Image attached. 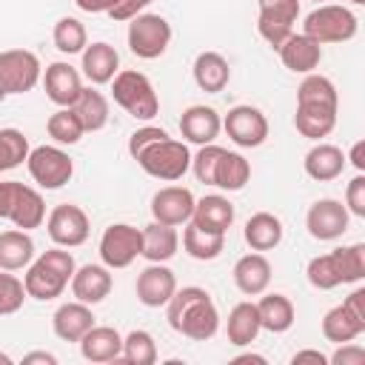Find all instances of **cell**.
Returning <instances> with one entry per match:
<instances>
[{"label": "cell", "mask_w": 365, "mask_h": 365, "mask_svg": "<svg viewBox=\"0 0 365 365\" xmlns=\"http://www.w3.org/2000/svg\"><path fill=\"white\" fill-rule=\"evenodd\" d=\"M80 354L88 362H117L123 354V336L111 325H91L80 336Z\"/></svg>", "instance_id": "23"}, {"label": "cell", "mask_w": 365, "mask_h": 365, "mask_svg": "<svg viewBox=\"0 0 365 365\" xmlns=\"http://www.w3.org/2000/svg\"><path fill=\"white\" fill-rule=\"evenodd\" d=\"M46 231L51 237L54 245H63V248H77L88 240L91 234V222H88V214L74 205V202H63V205H54L46 217Z\"/></svg>", "instance_id": "13"}, {"label": "cell", "mask_w": 365, "mask_h": 365, "mask_svg": "<svg viewBox=\"0 0 365 365\" xmlns=\"http://www.w3.org/2000/svg\"><path fill=\"white\" fill-rule=\"evenodd\" d=\"M34 362H43V365H57V356L48 354V351H31L23 356V365H34Z\"/></svg>", "instance_id": "54"}, {"label": "cell", "mask_w": 365, "mask_h": 365, "mask_svg": "<svg viewBox=\"0 0 365 365\" xmlns=\"http://www.w3.org/2000/svg\"><path fill=\"white\" fill-rule=\"evenodd\" d=\"M134 288H137V299L145 308H160L177 291V277H174V271L165 262H151L148 268L140 271Z\"/></svg>", "instance_id": "18"}, {"label": "cell", "mask_w": 365, "mask_h": 365, "mask_svg": "<svg viewBox=\"0 0 365 365\" xmlns=\"http://www.w3.org/2000/svg\"><path fill=\"white\" fill-rule=\"evenodd\" d=\"M74 271H77V262H74L71 251H66L63 245L48 248L34 262H29L26 277H23L26 294L31 299H40V302L57 299L66 291V285L71 282Z\"/></svg>", "instance_id": "3"}, {"label": "cell", "mask_w": 365, "mask_h": 365, "mask_svg": "<svg viewBox=\"0 0 365 365\" xmlns=\"http://www.w3.org/2000/svg\"><path fill=\"white\" fill-rule=\"evenodd\" d=\"M26 165H29L31 180L46 191L63 188L74 174V163L60 145H37V148H31L29 157H26Z\"/></svg>", "instance_id": "8"}, {"label": "cell", "mask_w": 365, "mask_h": 365, "mask_svg": "<svg viewBox=\"0 0 365 365\" xmlns=\"http://www.w3.org/2000/svg\"><path fill=\"white\" fill-rule=\"evenodd\" d=\"M43 77V66L34 51L29 48H9L0 51V88L6 94H26Z\"/></svg>", "instance_id": "9"}, {"label": "cell", "mask_w": 365, "mask_h": 365, "mask_svg": "<svg viewBox=\"0 0 365 365\" xmlns=\"http://www.w3.org/2000/svg\"><path fill=\"white\" fill-rule=\"evenodd\" d=\"M0 365H11V356H9V354H3V351H0Z\"/></svg>", "instance_id": "57"}, {"label": "cell", "mask_w": 365, "mask_h": 365, "mask_svg": "<svg viewBox=\"0 0 365 365\" xmlns=\"http://www.w3.org/2000/svg\"><path fill=\"white\" fill-rule=\"evenodd\" d=\"M336 108H339L336 86L325 74L317 71L305 74L297 88V114H294L297 131L319 143L336 128Z\"/></svg>", "instance_id": "1"}, {"label": "cell", "mask_w": 365, "mask_h": 365, "mask_svg": "<svg viewBox=\"0 0 365 365\" xmlns=\"http://www.w3.org/2000/svg\"><path fill=\"white\" fill-rule=\"evenodd\" d=\"M348 222H351V214L348 208L339 202V200H317L308 214H305V228L314 240L319 242H331V240H339L345 231H348Z\"/></svg>", "instance_id": "15"}, {"label": "cell", "mask_w": 365, "mask_h": 365, "mask_svg": "<svg viewBox=\"0 0 365 365\" xmlns=\"http://www.w3.org/2000/svg\"><path fill=\"white\" fill-rule=\"evenodd\" d=\"M171 43V23L160 14H137L128 23V48L140 60H157Z\"/></svg>", "instance_id": "7"}, {"label": "cell", "mask_w": 365, "mask_h": 365, "mask_svg": "<svg viewBox=\"0 0 365 365\" xmlns=\"http://www.w3.org/2000/svg\"><path fill=\"white\" fill-rule=\"evenodd\" d=\"M34 259V240L23 228L0 231V268L3 271H20L29 268Z\"/></svg>", "instance_id": "31"}, {"label": "cell", "mask_w": 365, "mask_h": 365, "mask_svg": "<svg viewBox=\"0 0 365 365\" xmlns=\"http://www.w3.org/2000/svg\"><path fill=\"white\" fill-rule=\"evenodd\" d=\"M51 40H54L57 51H63V54H80V51L88 46L86 26H83L77 17H60V20L54 23Z\"/></svg>", "instance_id": "39"}, {"label": "cell", "mask_w": 365, "mask_h": 365, "mask_svg": "<svg viewBox=\"0 0 365 365\" xmlns=\"http://www.w3.org/2000/svg\"><path fill=\"white\" fill-rule=\"evenodd\" d=\"M74 3H77V9H83L88 14H108L120 0H74Z\"/></svg>", "instance_id": "51"}, {"label": "cell", "mask_w": 365, "mask_h": 365, "mask_svg": "<svg viewBox=\"0 0 365 365\" xmlns=\"http://www.w3.org/2000/svg\"><path fill=\"white\" fill-rule=\"evenodd\" d=\"M345 208H348L351 217L365 220V177H362V171L345 188Z\"/></svg>", "instance_id": "46"}, {"label": "cell", "mask_w": 365, "mask_h": 365, "mask_svg": "<svg viewBox=\"0 0 365 365\" xmlns=\"http://www.w3.org/2000/svg\"><path fill=\"white\" fill-rule=\"evenodd\" d=\"M220 131H222V117L211 106H188L180 117V134L185 137V143L208 145L220 137Z\"/></svg>", "instance_id": "20"}, {"label": "cell", "mask_w": 365, "mask_h": 365, "mask_svg": "<svg viewBox=\"0 0 365 365\" xmlns=\"http://www.w3.org/2000/svg\"><path fill=\"white\" fill-rule=\"evenodd\" d=\"M220 154H222V145H217V143L200 145V151L191 157V171H194L197 182L214 185V168H217V160H220Z\"/></svg>", "instance_id": "45"}, {"label": "cell", "mask_w": 365, "mask_h": 365, "mask_svg": "<svg viewBox=\"0 0 365 365\" xmlns=\"http://www.w3.org/2000/svg\"><path fill=\"white\" fill-rule=\"evenodd\" d=\"M328 362H334V365H365V348L356 345L354 339L339 342V348L328 356Z\"/></svg>", "instance_id": "48"}, {"label": "cell", "mask_w": 365, "mask_h": 365, "mask_svg": "<svg viewBox=\"0 0 365 365\" xmlns=\"http://www.w3.org/2000/svg\"><path fill=\"white\" fill-rule=\"evenodd\" d=\"M234 362H257V365H265V356H259V354H240V356H234Z\"/></svg>", "instance_id": "55"}, {"label": "cell", "mask_w": 365, "mask_h": 365, "mask_svg": "<svg viewBox=\"0 0 365 365\" xmlns=\"http://www.w3.org/2000/svg\"><path fill=\"white\" fill-rule=\"evenodd\" d=\"M151 3H154V0H120V3L108 11V17H111V20H131V17L143 14Z\"/></svg>", "instance_id": "49"}, {"label": "cell", "mask_w": 365, "mask_h": 365, "mask_svg": "<svg viewBox=\"0 0 365 365\" xmlns=\"http://www.w3.org/2000/svg\"><path fill=\"white\" fill-rule=\"evenodd\" d=\"M80 54H83V66L80 68H83V74H86V80L91 86H106L120 71V54H117V48L111 43H103V40L91 43Z\"/></svg>", "instance_id": "24"}, {"label": "cell", "mask_w": 365, "mask_h": 365, "mask_svg": "<svg viewBox=\"0 0 365 365\" xmlns=\"http://www.w3.org/2000/svg\"><path fill=\"white\" fill-rule=\"evenodd\" d=\"M111 97L134 120H145L148 123L160 111V97H157L151 80L143 71H134V68H123V71L114 74V80H111Z\"/></svg>", "instance_id": "4"}, {"label": "cell", "mask_w": 365, "mask_h": 365, "mask_svg": "<svg viewBox=\"0 0 365 365\" xmlns=\"http://www.w3.org/2000/svg\"><path fill=\"white\" fill-rule=\"evenodd\" d=\"M111 288H114V279H111V268H106V265L88 262V265H80L71 277V294H74V299H80L86 305L103 302L111 294Z\"/></svg>", "instance_id": "21"}, {"label": "cell", "mask_w": 365, "mask_h": 365, "mask_svg": "<svg viewBox=\"0 0 365 365\" xmlns=\"http://www.w3.org/2000/svg\"><path fill=\"white\" fill-rule=\"evenodd\" d=\"M163 137H168L165 128H160V125H143V128H137V131L128 137V154L137 157L145 145H151L154 140H163Z\"/></svg>", "instance_id": "47"}, {"label": "cell", "mask_w": 365, "mask_h": 365, "mask_svg": "<svg viewBox=\"0 0 365 365\" xmlns=\"http://www.w3.org/2000/svg\"><path fill=\"white\" fill-rule=\"evenodd\" d=\"M143 251V228L111 222L100 237V259L106 268H128Z\"/></svg>", "instance_id": "11"}, {"label": "cell", "mask_w": 365, "mask_h": 365, "mask_svg": "<svg viewBox=\"0 0 365 365\" xmlns=\"http://www.w3.org/2000/svg\"><path fill=\"white\" fill-rule=\"evenodd\" d=\"M182 248L191 259H200V262H208V259H217L225 248V234H211V231H202L197 228L194 222H185L182 228Z\"/></svg>", "instance_id": "36"}, {"label": "cell", "mask_w": 365, "mask_h": 365, "mask_svg": "<svg viewBox=\"0 0 365 365\" xmlns=\"http://www.w3.org/2000/svg\"><path fill=\"white\" fill-rule=\"evenodd\" d=\"M165 317L177 334L188 336L194 342H208L220 328V311H217L211 294L200 285L177 288L171 294V299L165 302Z\"/></svg>", "instance_id": "2"}, {"label": "cell", "mask_w": 365, "mask_h": 365, "mask_svg": "<svg viewBox=\"0 0 365 365\" xmlns=\"http://www.w3.org/2000/svg\"><path fill=\"white\" fill-rule=\"evenodd\" d=\"M234 285L245 297H259L271 285V262L265 259L262 251H251L234 262Z\"/></svg>", "instance_id": "22"}, {"label": "cell", "mask_w": 365, "mask_h": 365, "mask_svg": "<svg viewBox=\"0 0 365 365\" xmlns=\"http://www.w3.org/2000/svg\"><path fill=\"white\" fill-rule=\"evenodd\" d=\"M3 100H6V91H3V88H0V103H3Z\"/></svg>", "instance_id": "59"}, {"label": "cell", "mask_w": 365, "mask_h": 365, "mask_svg": "<svg viewBox=\"0 0 365 365\" xmlns=\"http://www.w3.org/2000/svg\"><path fill=\"white\" fill-rule=\"evenodd\" d=\"M314 3H322V0H314Z\"/></svg>", "instance_id": "60"}, {"label": "cell", "mask_w": 365, "mask_h": 365, "mask_svg": "<svg viewBox=\"0 0 365 365\" xmlns=\"http://www.w3.org/2000/svg\"><path fill=\"white\" fill-rule=\"evenodd\" d=\"M191 71H194V83L205 94H220L231 80V66L220 51H200Z\"/></svg>", "instance_id": "27"}, {"label": "cell", "mask_w": 365, "mask_h": 365, "mask_svg": "<svg viewBox=\"0 0 365 365\" xmlns=\"http://www.w3.org/2000/svg\"><path fill=\"white\" fill-rule=\"evenodd\" d=\"M191 222L202 231H211V234H225L231 225H234V205L228 197L222 194H208L202 200L194 202V214H191Z\"/></svg>", "instance_id": "25"}, {"label": "cell", "mask_w": 365, "mask_h": 365, "mask_svg": "<svg viewBox=\"0 0 365 365\" xmlns=\"http://www.w3.org/2000/svg\"><path fill=\"white\" fill-rule=\"evenodd\" d=\"M257 314H259V325L271 334H285L294 325V317H297L294 302L285 294H277V291L274 294L262 291V297L257 302Z\"/></svg>", "instance_id": "32"}, {"label": "cell", "mask_w": 365, "mask_h": 365, "mask_svg": "<svg viewBox=\"0 0 365 365\" xmlns=\"http://www.w3.org/2000/svg\"><path fill=\"white\" fill-rule=\"evenodd\" d=\"M351 3H354V6H362V3H365V0H351Z\"/></svg>", "instance_id": "58"}, {"label": "cell", "mask_w": 365, "mask_h": 365, "mask_svg": "<svg viewBox=\"0 0 365 365\" xmlns=\"http://www.w3.org/2000/svg\"><path fill=\"white\" fill-rule=\"evenodd\" d=\"M262 325H259V314H257V302H237L228 314V322H225V336L231 345L242 348V345H251L257 336H259Z\"/></svg>", "instance_id": "33"}, {"label": "cell", "mask_w": 365, "mask_h": 365, "mask_svg": "<svg viewBox=\"0 0 365 365\" xmlns=\"http://www.w3.org/2000/svg\"><path fill=\"white\" fill-rule=\"evenodd\" d=\"M359 334H365V322L356 319L345 305H334L325 317H322V336L328 342H351Z\"/></svg>", "instance_id": "37"}, {"label": "cell", "mask_w": 365, "mask_h": 365, "mask_svg": "<svg viewBox=\"0 0 365 365\" xmlns=\"http://www.w3.org/2000/svg\"><path fill=\"white\" fill-rule=\"evenodd\" d=\"M71 111H74L77 120L83 123L86 134H88V131H100V128H106V123H108V100H106L103 91H97V88H91V86H83V91H80V97L74 100Z\"/></svg>", "instance_id": "34"}, {"label": "cell", "mask_w": 365, "mask_h": 365, "mask_svg": "<svg viewBox=\"0 0 365 365\" xmlns=\"http://www.w3.org/2000/svg\"><path fill=\"white\" fill-rule=\"evenodd\" d=\"M345 160H351V165H354L356 171H365V140H356V143L351 145V151L345 154Z\"/></svg>", "instance_id": "53"}, {"label": "cell", "mask_w": 365, "mask_h": 365, "mask_svg": "<svg viewBox=\"0 0 365 365\" xmlns=\"http://www.w3.org/2000/svg\"><path fill=\"white\" fill-rule=\"evenodd\" d=\"M3 194H6V180H0V220H3Z\"/></svg>", "instance_id": "56"}, {"label": "cell", "mask_w": 365, "mask_h": 365, "mask_svg": "<svg viewBox=\"0 0 365 365\" xmlns=\"http://www.w3.org/2000/svg\"><path fill=\"white\" fill-rule=\"evenodd\" d=\"M305 274H308V282H311L314 288H319V291H334L336 285H342V279H339V271H336V262H334L331 251H328V254L314 257V259L308 262Z\"/></svg>", "instance_id": "43"}, {"label": "cell", "mask_w": 365, "mask_h": 365, "mask_svg": "<svg viewBox=\"0 0 365 365\" xmlns=\"http://www.w3.org/2000/svg\"><path fill=\"white\" fill-rule=\"evenodd\" d=\"M259 37L277 51L288 34H294V23L299 20V0H257Z\"/></svg>", "instance_id": "12"}, {"label": "cell", "mask_w": 365, "mask_h": 365, "mask_svg": "<svg viewBox=\"0 0 365 365\" xmlns=\"http://www.w3.org/2000/svg\"><path fill=\"white\" fill-rule=\"evenodd\" d=\"M120 359H125L128 365H154L157 362V342L148 331L134 328L128 336H123V354Z\"/></svg>", "instance_id": "40"}, {"label": "cell", "mask_w": 365, "mask_h": 365, "mask_svg": "<svg viewBox=\"0 0 365 365\" xmlns=\"http://www.w3.org/2000/svg\"><path fill=\"white\" fill-rule=\"evenodd\" d=\"M291 362H294V365H302V362H314V365H325V362H328V356H325L322 351H314V348H305V351H297V354L291 356Z\"/></svg>", "instance_id": "52"}, {"label": "cell", "mask_w": 365, "mask_h": 365, "mask_svg": "<svg viewBox=\"0 0 365 365\" xmlns=\"http://www.w3.org/2000/svg\"><path fill=\"white\" fill-rule=\"evenodd\" d=\"M356 29H359L356 14L348 6H336V3H319L302 20V34H308L319 46L348 43L356 37Z\"/></svg>", "instance_id": "5"}, {"label": "cell", "mask_w": 365, "mask_h": 365, "mask_svg": "<svg viewBox=\"0 0 365 365\" xmlns=\"http://www.w3.org/2000/svg\"><path fill=\"white\" fill-rule=\"evenodd\" d=\"M222 128L228 140L240 148H257L268 140V117L257 106H234L222 117Z\"/></svg>", "instance_id": "14"}, {"label": "cell", "mask_w": 365, "mask_h": 365, "mask_svg": "<svg viewBox=\"0 0 365 365\" xmlns=\"http://www.w3.org/2000/svg\"><path fill=\"white\" fill-rule=\"evenodd\" d=\"M3 220H11L14 228L31 231L40 228L46 220V202L40 197V191H34L31 185L6 180V200H3Z\"/></svg>", "instance_id": "10"}, {"label": "cell", "mask_w": 365, "mask_h": 365, "mask_svg": "<svg viewBox=\"0 0 365 365\" xmlns=\"http://www.w3.org/2000/svg\"><path fill=\"white\" fill-rule=\"evenodd\" d=\"M180 248V234L174 225L165 222H148L143 228V251L140 257H145L148 262H168Z\"/></svg>", "instance_id": "30"}, {"label": "cell", "mask_w": 365, "mask_h": 365, "mask_svg": "<svg viewBox=\"0 0 365 365\" xmlns=\"http://www.w3.org/2000/svg\"><path fill=\"white\" fill-rule=\"evenodd\" d=\"M282 220L271 211H257L245 220V228H242V237L248 242L251 251H271L282 242Z\"/></svg>", "instance_id": "28"}, {"label": "cell", "mask_w": 365, "mask_h": 365, "mask_svg": "<svg viewBox=\"0 0 365 365\" xmlns=\"http://www.w3.org/2000/svg\"><path fill=\"white\" fill-rule=\"evenodd\" d=\"M356 319H362L365 322V288H356V291H351L348 297H345V302H342Z\"/></svg>", "instance_id": "50"}, {"label": "cell", "mask_w": 365, "mask_h": 365, "mask_svg": "<svg viewBox=\"0 0 365 365\" xmlns=\"http://www.w3.org/2000/svg\"><path fill=\"white\" fill-rule=\"evenodd\" d=\"M43 88H46V97L60 106V108H71L74 100L80 97L83 91V77L80 71L71 66V63H48L46 71H43Z\"/></svg>", "instance_id": "17"}, {"label": "cell", "mask_w": 365, "mask_h": 365, "mask_svg": "<svg viewBox=\"0 0 365 365\" xmlns=\"http://www.w3.org/2000/svg\"><path fill=\"white\" fill-rule=\"evenodd\" d=\"M197 197L182 185H165L151 197V217L165 225H185L191 222Z\"/></svg>", "instance_id": "16"}, {"label": "cell", "mask_w": 365, "mask_h": 365, "mask_svg": "<svg viewBox=\"0 0 365 365\" xmlns=\"http://www.w3.org/2000/svg\"><path fill=\"white\" fill-rule=\"evenodd\" d=\"M29 140L17 128H0V171H11L29 157Z\"/></svg>", "instance_id": "42"}, {"label": "cell", "mask_w": 365, "mask_h": 365, "mask_svg": "<svg viewBox=\"0 0 365 365\" xmlns=\"http://www.w3.org/2000/svg\"><path fill=\"white\" fill-rule=\"evenodd\" d=\"M345 154H342V148L339 145H331V143H317L308 154H305V160H302V165H305V174L311 177V180H317V182H328V180H336L342 171H345Z\"/></svg>", "instance_id": "29"}, {"label": "cell", "mask_w": 365, "mask_h": 365, "mask_svg": "<svg viewBox=\"0 0 365 365\" xmlns=\"http://www.w3.org/2000/svg\"><path fill=\"white\" fill-rule=\"evenodd\" d=\"M94 325V314L91 305L74 299V302H63L54 317H51V328L57 334V339L63 342H80V336Z\"/></svg>", "instance_id": "26"}, {"label": "cell", "mask_w": 365, "mask_h": 365, "mask_svg": "<svg viewBox=\"0 0 365 365\" xmlns=\"http://www.w3.org/2000/svg\"><path fill=\"white\" fill-rule=\"evenodd\" d=\"M248 180H251V163L242 154L222 148L217 168H214V185L222 191H240V188H245Z\"/></svg>", "instance_id": "35"}, {"label": "cell", "mask_w": 365, "mask_h": 365, "mask_svg": "<svg viewBox=\"0 0 365 365\" xmlns=\"http://www.w3.org/2000/svg\"><path fill=\"white\" fill-rule=\"evenodd\" d=\"M140 168L154 177V180H165V182H174L180 180L188 168H191V151H188V143L185 140H171V137H163V140H154L151 145H145L137 157Z\"/></svg>", "instance_id": "6"}, {"label": "cell", "mask_w": 365, "mask_h": 365, "mask_svg": "<svg viewBox=\"0 0 365 365\" xmlns=\"http://www.w3.org/2000/svg\"><path fill=\"white\" fill-rule=\"evenodd\" d=\"M277 51H279L282 66L294 74H311L322 63V46L317 40H311L308 34H302V31L288 34Z\"/></svg>", "instance_id": "19"}, {"label": "cell", "mask_w": 365, "mask_h": 365, "mask_svg": "<svg viewBox=\"0 0 365 365\" xmlns=\"http://www.w3.org/2000/svg\"><path fill=\"white\" fill-rule=\"evenodd\" d=\"M26 285L23 279H17L11 271H3L0 268V317H9V314H17L23 308V299H26Z\"/></svg>", "instance_id": "44"}, {"label": "cell", "mask_w": 365, "mask_h": 365, "mask_svg": "<svg viewBox=\"0 0 365 365\" xmlns=\"http://www.w3.org/2000/svg\"><path fill=\"white\" fill-rule=\"evenodd\" d=\"M331 257L336 262V271H339L342 285H351V282H362L365 279V245L362 242H354V245H345V248H334Z\"/></svg>", "instance_id": "38"}, {"label": "cell", "mask_w": 365, "mask_h": 365, "mask_svg": "<svg viewBox=\"0 0 365 365\" xmlns=\"http://www.w3.org/2000/svg\"><path fill=\"white\" fill-rule=\"evenodd\" d=\"M46 131H48V137H51L57 145H74V143H80V137L86 134L83 123L77 120V114H74L71 108L54 111V114L48 117V123H46Z\"/></svg>", "instance_id": "41"}]
</instances>
